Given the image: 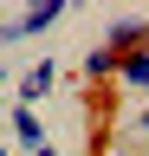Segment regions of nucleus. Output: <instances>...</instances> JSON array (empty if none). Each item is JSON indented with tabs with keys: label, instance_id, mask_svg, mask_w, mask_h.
<instances>
[{
	"label": "nucleus",
	"instance_id": "nucleus-1",
	"mask_svg": "<svg viewBox=\"0 0 149 156\" xmlns=\"http://www.w3.org/2000/svg\"><path fill=\"white\" fill-rule=\"evenodd\" d=\"M59 20H65V0H39V7H26L20 20L0 26V46H13V39H39L46 26H59Z\"/></svg>",
	"mask_w": 149,
	"mask_h": 156
},
{
	"label": "nucleus",
	"instance_id": "nucleus-5",
	"mask_svg": "<svg viewBox=\"0 0 149 156\" xmlns=\"http://www.w3.org/2000/svg\"><path fill=\"white\" fill-rule=\"evenodd\" d=\"M110 72H123V58L110 52V46H91V58H84V78H110Z\"/></svg>",
	"mask_w": 149,
	"mask_h": 156
},
{
	"label": "nucleus",
	"instance_id": "nucleus-6",
	"mask_svg": "<svg viewBox=\"0 0 149 156\" xmlns=\"http://www.w3.org/2000/svg\"><path fill=\"white\" fill-rule=\"evenodd\" d=\"M32 156H59V150H52V143H46V150H32Z\"/></svg>",
	"mask_w": 149,
	"mask_h": 156
},
{
	"label": "nucleus",
	"instance_id": "nucleus-9",
	"mask_svg": "<svg viewBox=\"0 0 149 156\" xmlns=\"http://www.w3.org/2000/svg\"><path fill=\"white\" fill-rule=\"evenodd\" d=\"M0 156H7V150H0Z\"/></svg>",
	"mask_w": 149,
	"mask_h": 156
},
{
	"label": "nucleus",
	"instance_id": "nucleus-3",
	"mask_svg": "<svg viewBox=\"0 0 149 156\" xmlns=\"http://www.w3.org/2000/svg\"><path fill=\"white\" fill-rule=\"evenodd\" d=\"M52 78H59V65H52V58H39L32 72H20V104H26V111L39 104L46 91H52Z\"/></svg>",
	"mask_w": 149,
	"mask_h": 156
},
{
	"label": "nucleus",
	"instance_id": "nucleus-2",
	"mask_svg": "<svg viewBox=\"0 0 149 156\" xmlns=\"http://www.w3.org/2000/svg\"><path fill=\"white\" fill-rule=\"evenodd\" d=\"M117 58H130V52H149V20H110V39H104Z\"/></svg>",
	"mask_w": 149,
	"mask_h": 156
},
{
	"label": "nucleus",
	"instance_id": "nucleus-7",
	"mask_svg": "<svg viewBox=\"0 0 149 156\" xmlns=\"http://www.w3.org/2000/svg\"><path fill=\"white\" fill-rule=\"evenodd\" d=\"M0 85H7V65H0Z\"/></svg>",
	"mask_w": 149,
	"mask_h": 156
},
{
	"label": "nucleus",
	"instance_id": "nucleus-8",
	"mask_svg": "<svg viewBox=\"0 0 149 156\" xmlns=\"http://www.w3.org/2000/svg\"><path fill=\"white\" fill-rule=\"evenodd\" d=\"M136 130H149V117H143V124H136Z\"/></svg>",
	"mask_w": 149,
	"mask_h": 156
},
{
	"label": "nucleus",
	"instance_id": "nucleus-4",
	"mask_svg": "<svg viewBox=\"0 0 149 156\" xmlns=\"http://www.w3.org/2000/svg\"><path fill=\"white\" fill-rule=\"evenodd\" d=\"M13 136L26 143V156H32V150H46V130H39V111H26V104H13Z\"/></svg>",
	"mask_w": 149,
	"mask_h": 156
}]
</instances>
